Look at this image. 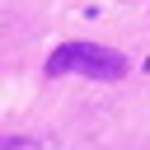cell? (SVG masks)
<instances>
[{
  "label": "cell",
  "instance_id": "cell-1",
  "mask_svg": "<svg viewBox=\"0 0 150 150\" xmlns=\"http://www.w3.org/2000/svg\"><path fill=\"white\" fill-rule=\"evenodd\" d=\"M47 75H89V80H122L127 56L98 42H66L47 56Z\"/></svg>",
  "mask_w": 150,
  "mask_h": 150
},
{
  "label": "cell",
  "instance_id": "cell-2",
  "mask_svg": "<svg viewBox=\"0 0 150 150\" xmlns=\"http://www.w3.org/2000/svg\"><path fill=\"white\" fill-rule=\"evenodd\" d=\"M0 150H38V145H33V141H23V136H5V141H0Z\"/></svg>",
  "mask_w": 150,
  "mask_h": 150
}]
</instances>
